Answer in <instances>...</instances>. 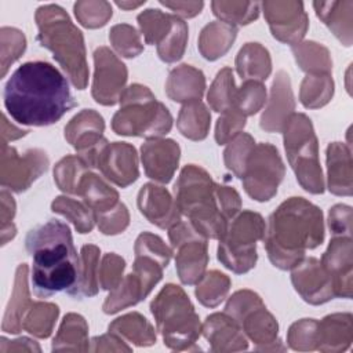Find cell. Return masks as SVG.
<instances>
[{
	"mask_svg": "<svg viewBox=\"0 0 353 353\" xmlns=\"http://www.w3.org/2000/svg\"><path fill=\"white\" fill-rule=\"evenodd\" d=\"M3 97L8 114L22 125H51L76 106L66 77L44 61L25 62L15 69Z\"/></svg>",
	"mask_w": 353,
	"mask_h": 353,
	"instance_id": "6da1fadb",
	"label": "cell"
},
{
	"mask_svg": "<svg viewBox=\"0 0 353 353\" xmlns=\"http://www.w3.org/2000/svg\"><path fill=\"white\" fill-rule=\"evenodd\" d=\"M25 247L32 256V287L37 298H50L65 291L69 294L77 283L80 256L73 244L68 223L50 219L30 229Z\"/></svg>",
	"mask_w": 353,
	"mask_h": 353,
	"instance_id": "7a4b0ae2",
	"label": "cell"
},
{
	"mask_svg": "<svg viewBox=\"0 0 353 353\" xmlns=\"http://www.w3.org/2000/svg\"><path fill=\"white\" fill-rule=\"evenodd\" d=\"M262 240L273 266L291 270L324 241L323 212L303 197H290L270 214Z\"/></svg>",
	"mask_w": 353,
	"mask_h": 353,
	"instance_id": "3957f363",
	"label": "cell"
},
{
	"mask_svg": "<svg viewBox=\"0 0 353 353\" xmlns=\"http://www.w3.org/2000/svg\"><path fill=\"white\" fill-rule=\"evenodd\" d=\"M37 41L52 52L54 59L77 90L88 84V65L84 36L58 4H44L36 10Z\"/></svg>",
	"mask_w": 353,
	"mask_h": 353,
	"instance_id": "277c9868",
	"label": "cell"
},
{
	"mask_svg": "<svg viewBox=\"0 0 353 353\" xmlns=\"http://www.w3.org/2000/svg\"><path fill=\"white\" fill-rule=\"evenodd\" d=\"M175 203L181 215L205 239L219 240L229 221L219 208L216 183L211 175L196 164L185 165L174 186Z\"/></svg>",
	"mask_w": 353,
	"mask_h": 353,
	"instance_id": "5b68a950",
	"label": "cell"
},
{
	"mask_svg": "<svg viewBox=\"0 0 353 353\" xmlns=\"http://www.w3.org/2000/svg\"><path fill=\"white\" fill-rule=\"evenodd\" d=\"M120 109L112 117V130L121 137L163 138L171 131L172 116L143 84L134 83L123 91Z\"/></svg>",
	"mask_w": 353,
	"mask_h": 353,
	"instance_id": "8992f818",
	"label": "cell"
},
{
	"mask_svg": "<svg viewBox=\"0 0 353 353\" xmlns=\"http://www.w3.org/2000/svg\"><path fill=\"white\" fill-rule=\"evenodd\" d=\"M157 331L171 350H190L201 334V323L182 287L165 284L150 302Z\"/></svg>",
	"mask_w": 353,
	"mask_h": 353,
	"instance_id": "52a82bcc",
	"label": "cell"
},
{
	"mask_svg": "<svg viewBox=\"0 0 353 353\" xmlns=\"http://www.w3.org/2000/svg\"><path fill=\"white\" fill-rule=\"evenodd\" d=\"M283 141L298 183L312 194H321L325 186L312 120L303 113H292L283 130Z\"/></svg>",
	"mask_w": 353,
	"mask_h": 353,
	"instance_id": "ba28073f",
	"label": "cell"
},
{
	"mask_svg": "<svg viewBox=\"0 0 353 353\" xmlns=\"http://www.w3.org/2000/svg\"><path fill=\"white\" fill-rule=\"evenodd\" d=\"M265 230L266 225L261 214L250 210L239 212L219 239L218 261L233 273L250 272L256 263V243L263 239Z\"/></svg>",
	"mask_w": 353,
	"mask_h": 353,
	"instance_id": "9c48e42d",
	"label": "cell"
},
{
	"mask_svg": "<svg viewBox=\"0 0 353 353\" xmlns=\"http://www.w3.org/2000/svg\"><path fill=\"white\" fill-rule=\"evenodd\" d=\"M285 175V167L276 146L256 143L251 150L241 176L245 193L255 201H269Z\"/></svg>",
	"mask_w": 353,
	"mask_h": 353,
	"instance_id": "30bf717a",
	"label": "cell"
},
{
	"mask_svg": "<svg viewBox=\"0 0 353 353\" xmlns=\"http://www.w3.org/2000/svg\"><path fill=\"white\" fill-rule=\"evenodd\" d=\"M79 157L90 168L99 170L105 179L119 188L130 186L139 176L138 153L128 142L110 143L103 138L94 149Z\"/></svg>",
	"mask_w": 353,
	"mask_h": 353,
	"instance_id": "8fae6325",
	"label": "cell"
},
{
	"mask_svg": "<svg viewBox=\"0 0 353 353\" xmlns=\"http://www.w3.org/2000/svg\"><path fill=\"white\" fill-rule=\"evenodd\" d=\"M168 239L172 254H175V268L179 280L186 285H193L204 276L210 256L208 243L190 222H178L168 229Z\"/></svg>",
	"mask_w": 353,
	"mask_h": 353,
	"instance_id": "7c38bea8",
	"label": "cell"
},
{
	"mask_svg": "<svg viewBox=\"0 0 353 353\" xmlns=\"http://www.w3.org/2000/svg\"><path fill=\"white\" fill-rule=\"evenodd\" d=\"M48 156L41 149L34 148L19 154L15 148L1 143L0 183L3 188L22 193L48 170Z\"/></svg>",
	"mask_w": 353,
	"mask_h": 353,
	"instance_id": "4fadbf2b",
	"label": "cell"
},
{
	"mask_svg": "<svg viewBox=\"0 0 353 353\" xmlns=\"http://www.w3.org/2000/svg\"><path fill=\"white\" fill-rule=\"evenodd\" d=\"M128 79L127 66L108 47L101 46L94 51V77L91 95L103 106H113L120 101Z\"/></svg>",
	"mask_w": 353,
	"mask_h": 353,
	"instance_id": "5bb4252c",
	"label": "cell"
},
{
	"mask_svg": "<svg viewBox=\"0 0 353 353\" xmlns=\"http://www.w3.org/2000/svg\"><path fill=\"white\" fill-rule=\"evenodd\" d=\"M261 7L276 40L290 46L302 41L309 29V17L302 1L270 0L261 3Z\"/></svg>",
	"mask_w": 353,
	"mask_h": 353,
	"instance_id": "9a60e30c",
	"label": "cell"
},
{
	"mask_svg": "<svg viewBox=\"0 0 353 353\" xmlns=\"http://www.w3.org/2000/svg\"><path fill=\"white\" fill-rule=\"evenodd\" d=\"M291 283L309 305H323L335 298L332 280L317 258L309 256L291 269Z\"/></svg>",
	"mask_w": 353,
	"mask_h": 353,
	"instance_id": "2e32d148",
	"label": "cell"
},
{
	"mask_svg": "<svg viewBox=\"0 0 353 353\" xmlns=\"http://www.w3.org/2000/svg\"><path fill=\"white\" fill-rule=\"evenodd\" d=\"M321 266L332 280L334 294L339 298H352L353 244L352 236H332L320 259Z\"/></svg>",
	"mask_w": 353,
	"mask_h": 353,
	"instance_id": "e0dca14e",
	"label": "cell"
},
{
	"mask_svg": "<svg viewBox=\"0 0 353 353\" xmlns=\"http://www.w3.org/2000/svg\"><path fill=\"white\" fill-rule=\"evenodd\" d=\"M181 148L174 139H146L141 146V161L148 178L168 183L179 164Z\"/></svg>",
	"mask_w": 353,
	"mask_h": 353,
	"instance_id": "ac0fdd59",
	"label": "cell"
},
{
	"mask_svg": "<svg viewBox=\"0 0 353 353\" xmlns=\"http://www.w3.org/2000/svg\"><path fill=\"white\" fill-rule=\"evenodd\" d=\"M295 110V98L290 74L279 70L270 87V97L261 116L259 125L266 132H283L288 119Z\"/></svg>",
	"mask_w": 353,
	"mask_h": 353,
	"instance_id": "d6986e66",
	"label": "cell"
},
{
	"mask_svg": "<svg viewBox=\"0 0 353 353\" xmlns=\"http://www.w3.org/2000/svg\"><path fill=\"white\" fill-rule=\"evenodd\" d=\"M137 204L141 214L154 226L170 229L181 222V212L171 193L160 185L145 183L137 197Z\"/></svg>",
	"mask_w": 353,
	"mask_h": 353,
	"instance_id": "ffe728a7",
	"label": "cell"
},
{
	"mask_svg": "<svg viewBox=\"0 0 353 353\" xmlns=\"http://www.w3.org/2000/svg\"><path fill=\"white\" fill-rule=\"evenodd\" d=\"M201 334L211 352H241L248 349V341L241 327L228 313H212L201 324Z\"/></svg>",
	"mask_w": 353,
	"mask_h": 353,
	"instance_id": "44dd1931",
	"label": "cell"
},
{
	"mask_svg": "<svg viewBox=\"0 0 353 353\" xmlns=\"http://www.w3.org/2000/svg\"><path fill=\"white\" fill-rule=\"evenodd\" d=\"M239 325L245 336L256 345V350H285V346H283L281 341L279 339V323L266 309L265 303H261L247 312L240 319Z\"/></svg>",
	"mask_w": 353,
	"mask_h": 353,
	"instance_id": "7402d4cb",
	"label": "cell"
},
{
	"mask_svg": "<svg viewBox=\"0 0 353 353\" xmlns=\"http://www.w3.org/2000/svg\"><path fill=\"white\" fill-rule=\"evenodd\" d=\"M103 117L94 109H83L65 125L63 135L80 156L94 149L103 139Z\"/></svg>",
	"mask_w": 353,
	"mask_h": 353,
	"instance_id": "603a6c76",
	"label": "cell"
},
{
	"mask_svg": "<svg viewBox=\"0 0 353 353\" xmlns=\"http://www.w3.org/2000/svg\"><path fill=\"white\" fill-rule=\"evenodd\" d=\"M353 341L352 313H332L317 321L316 350L339 353L349 349Z\"/></svg>",
	"mask_w": 353,
	"mask_h": 353,
	"instance_id": "cb8c5ba5",
	"label": "cell"
},
{
	"mask_svg": "<svg viewBox=\"0 0 353 353\" xmlns=\"http://www.w3.org/2000/svg\"><path fill=\"white\" fill-rule=\"evenodd\" d=\"M327 188L335 196H352L353 170L352 150L343 142H332L325 150Z\"/></svg>",
	"mask_w": 353,
	"mask_h": 353,
	"instance_id": "d4e9b609",
	"label": "cell"
},
{
	"mask_svg": "<svg viewBox=\"0 0 353 353\" xmlns=\"http://www.w3.org/2000/svg\"><path fill=\"white\" fill-rule=\"evenodd\" d=\"M205 91L204 73L188 63L174 68L165 81L167 97L178 103H189L201 101Z\"/></svg>",
	"mask_w": 353,
	"mask_h": 353,
	"instance_id": "484cf974",
	"label": "cell"
},
{
	"mask_svg": "<svg viewBox=\"0 0 353 353\" xmlns=\"http://www.w3.org/2000/svg\"><path fill=\"white\" fill-rule=\"evenodd\" d=\"M313 8L320 21L345 46L353 41V1H313Z\"/></svg>",
	"mask_w": 353,
	"mask_h": 353,
	"instance_id": "4316f807",
	"label": "cell"
},
{
	"mask_svg": "<svg viewBox=\"0 0 353 353\" xmlns=\"http://www.w3.org/2000/svg\"><path fill=\"white\" fill-rule=\"evenodd\" d=\"M28 276H29V268L26 263H21L17 268L15 272V280H14V288L11 292L10 302L6 307V313L3 317L1 330L8 334H18L22 331V321L23 317L33 303L30 301L29 295V287H28Z\"/></svg>",
	"mask_w": 353,
	"mask_h": 353,
	"instance_id": "83f0119b",
	"label": "cell"
},
{
	"mask_svg": "<svg viewBox=\"0 0 353 353\" xmlns=\"http://www.w3.org/2000/svg\"><path fill=\"white\" fill-rule=\"evenodd\" d=\"M79 196L97 215L114 208L119 201V193L108 183V179L99 176L91 170L81 178L77 193Z\"/></svg>",
	"mask_w": 353,
	"mask_h": 353,
	"instance_id": "f1b7e54d",
	"label": "cell"
},
{
	"mask_svg": "<svg viewBox=\"0 0 353 353\" xmlns=\"http://www.w3.org/2000/svg\"><path fill=\"white\" fill-rule=\"evenodd\" d=\"M236 37V26L222 21H214L201 29L197 48L207 61H216L232 48Z\"/></svg>",
	"mask_w": 353,
	"mask_h": 353,
	"instance_id": "f546056e",
	"label": "cell"
},
{
	"mask_svg": "<svg viewBox=\"0 0 353 353\" xmlns=\"http://www.w3.org/2000/svg\"><path fill=\"white\" fill-rule=\"evenodd\" d=\"M236 70L244 80L265 81L272 73V58L262 44L245 43L236 55Z\"/></svg>",
	"mask_w": 353,
	"mask_h": 353,
	"instance_id": "4dcf8cb0",
	"label": "cell"
},
{
	"mask_svg": "<svg viewBox=\"0 0 353 353\" xmlns=\"http://www.w3.org/2000/svg\"><path fill=\"white\" fill-rule=\"evenodd\" d=\"M52 352H88V324L81 314L68 313L52 339Z\"/></svg>",
	"mask_w": 353,
	"mask_h": 353,
	"instance_id": "1f68e13d",
	"label": "cell"
},
{
	"mask_svg": "<svg viewBox=\"0 0 353 353\" xmlns=\"http://www.w3.org/2000/svg\"><path fill=\"white\" fill-rule=\"evenodd\" d=\"M108 330L135 346H152L157 339L154 327L138 312H131L114 319Z\"/></svg>",
	"mask_w": 353,
	"mask_h": 353,
	"instance_id": "d6a6232c",
	"label": "cell"
},
{
	"mask_svg": "<svg viewBox=\"0 0 353 353\" xmlns=\"http://www.w3.org/2000/svg\"><path fill=\"white\" fill-rule=\"evenodd\" d=\"M99 248L94 244H85L80 251V270L79 279L73 290L68 294L74 299L95 296L99 291L98 268H99Z\"/></svg>",
	"mask_w": 353,
	"mask_h": 353,
	"instance_id": "836d02e7",
	"label": "cell"
},
{
	"mask_svg": "<svg viewBox=\"0 0 353 353\" xmlns=\"http://www.w3.org/2000/svg\"><path fill=\"white\" fill-rule=\"evenodd\" d=\"M296 65L306 74H331L332 59L328 48L316 41H299L291 46Z\"/></svg>",
	"mask_w": 353,
	"mask_h": 353,
	"instance_id": "e575fe53",
	"label": "cell"
},
{
	"mask_svg": "<svg viewBox=\"0 0 353 353\" xmlns=\"http://www.w3.org/2000/svg\"><path fill=\"white\" fill-rule=\"evenodd\" d=\"M211 125V113L201 101L185 103L176 119L178 131L190 141L207 138Z\"/></svg>",
	"mask_w": 353,
	"mask_h": 353,
	"instance_id": "d590c367",
	"label": "cell"
},
{
	"mask_svg": "<svg viewBox=\"0 0 353 353\" xmlns=\"http://www.w3.org/2000/svg\"><path fill=\"white\" fill-rule=\"evenodd\" d=\"M148 295L149 292L145 290L141 279L134 272H130L114 290L109 291V295L102 305V310L106 314H114L121 309L137 305Z\"/></svg>",
	"mask_w": 353,
	"mask_h": 353,
	"instance_id": "8d00e7d4",
	"label": "cell"
},
{
	"mask_svg": "<svg viewBox=\"0 0 353 353\" xmlns=\"http://www.w3.org/2000/svg\"><path fill=\"white\" fill-rule=\"evenodd\" d=\"M51 210L72 222L76 230L81 234L90 233L97 223L94 211L83 200L80 201L69 196H58L51 203Z\"/></svg>",
	"mask_w": 353,
	"mask_h": 353,
	"instance_id": "74e56055",
	"label": "cell"
},
{
	"mask_svg": "<svg viewBox=\"0 0 353 353\" xmlns=\"http://www.w3.org/2000/svg\"><path fill=\"white\" fill-rule=\"evenodd\" d=\"M58 316L59 307L55 303L33 302L23 317L22 330L36 338L46 339L51 335Z\"/></svg>",
	"mask_w": 353,
	"mask_h": 353,
	"instance_id": "f35d334b",
	"label": "cell"
},
{
	"mask_svg": "<svg viewBox=\"0 0 353 353\" xmlns=\"http://www.w3.org/2000/svg\"><path fill=\"white\" fill-rule=\"evenodd\" d=\"M334 95L331 74H306L299 87V101L306 109L325 106Z\"/></svg>",
	"mask_w": 353,
	"mask_h": 353,
	"instance_id": "ab89813d",
	"label": "cell"
},
{
	"mask_svg": "<svg viewBox=\"0 0 353 353\" xmlns=\"http://www.w3.org/2000/svg\"><path fill=\"white\" fill-rule=\"evenodd\" d=\"M212 12L219 21L233 26H244L259 17L261 3L258 1H211Z\"/></svg>",
	"mask_w": 353,
	"mask_h": 353,
	"instance_id": "60d3db41",
	"label": "cell"
},
{
	"mask_svg": "<svg viewBox=\"0 0 353 353\" xmlns=\"http://www.w3.org/2000/svg\"><path fill=\"white\" fill-rule=\"evenodd\" d=\"M232 281L229 276L219 270H210L197 283L194 295L205 307H216L225 301L230 290Z\"/></svg>",
	"mask_w": 353,
	"mask_h": 353,
	"instance_id": "b9f144b4",
	"label": "cell"
},
{
	"mask_svg": "<svg viewBox=\"0 0 353 353\" xmlns=\"http://www.w3.org/2000/svg\"><path fill=\"white\" fill-rule=\"evenodd\" d=\"M172 14L163 12L159 8H148L138 14L137 21L146 44L159 46L171 32L174 23Z\"/></svg>",
	"mask_w": 353,
	"mask_h": 353,
	"instance_id": "7bdbcfd3",
	"label": "cell"
},
{
	"mask_svg": "<svg viewBox=\"0 0 353 353\" xmlns=\"http://www.w3.org/2000/svg\"><path fill=\"white\" fill-rule=\"evenodd\" d=\"M90 170L91 168L77 154H68L55 164L54 182L63 193L76 196L81 178Z\"/></svg>",
	"mask_w": 353,
	"mask_h": 353,
	"instance_id": "ee69618b",
	"label": "cell"
},
{
	"mask_svg": "<svg viewBox=\"0 0 353 353\" xmlns=\"http://www.w3.org/2000/svg\"><path fill=\"white\" fill-rule=\"evenodd\" d=\"M236 84L233 70L230 68L221 69L207 92V102L214 112L222 113L233 106L236 95Z\"/></svg>",
	"mask_w": 353,
	"mask_h": 353,
	"instance_id": "f6af8a7d",
	"label": "cell"
},
{
	"mask_svg": "<svg viewBox=\"0 0 353 353\" xmlns=\"http://www.w3.org/2000/svg\"><path fill=\"white\" fill-rule=\"evenodd\" d=\"M79 23L87 29L105 26L113 15L112 4L105 0H80L73 6Z\"/></svg>",
	"mask_w": 353,
	"mask_h": 353,
	"instance_id": "bcb514c9",
	"label": "cell"
},
{
	"mask_svg": "<svg viewBox=\"0 0 353 353\" xmlns=\"http://www.w3.org/2000/svg\"><path fill=\"white\" fill-rule=\"evenodd\" d=\"M188 32L186 22L175 15L171 32L159 46H156L157 55L163 62L172 63L183 57L188 44Z\"/></svg>",
	"mask_w": 353,
	"mask_h": 353,
	"instance_id": "7dc6e473",
	"label": "cell"
},
{
	"mask_svg": "<svg viewBox=\"0 0 353 353\" xmlns=\"http://www.w3.org/2000/svg\"><path fill=\"white\" fill-rule=\"evenodd\" d=\"M26 50V37L17 28L3 26L0 29V68L4 77L10 66L21 58Z\"/></svg>",
	"mask_w": 353,
	"mask_h": 353,
	"instance_id": "c3c4849f",
	"label": "cell"
},
{
	"mask_svg": "<svg viewBox=\"0 0 353 353\" xmlns=\"http://www.w3.org/2000/svg\"><path fill=\"white\" fill-rule=\"evenodd\" d=\"M255 145L256 143L254 138L247 132H240L230 142H228V146L223 152V163L226 168L232 171L233 175L239 179L243 176L247 159Z\"/></svg>",
	"mask_w": 353,
	"mask_h": 353,
	"instance_id": "681fc988",
	"label": "cell"
},
{
	"mask_svg": "<svg viewBox=\"0 0 353 353\" xmlns=\"http://www.w3.org/2000/svg\"><path fill=\"white\" fill-rule=\"evenodd\" d=\"M266 103V88L261 81L244 80L236 90L233 108L240 110L245 117L258 113Z\"/></svg>",
	"mask_w": 353,
	"mask_h": 353,
	"instance_id": "f907efd6",
	"label": "cell"
},
{
	"mask_svg": "<svg viewBox=\"0 0 353 353\" xmlns=\"http://www.w3.org/2000/svg\"><path fill=\"white\" fill-rule=\"evenodd\" d=\"M109 41L114 51L124 58H135L143 51L141 36L132 25L117 23L109 30Z\"/></svg>",
	"mask_w": 353,
	"mask_h": 353,
	"instance_id": "816d5d0a",
	"label": "cell"
},
{
	"mask_svg": "<svg viewBox=\"0 0 353 353\" xmlns=\"http://www.w3.org/2000/svg\"><path fill=\"white\" fill-rule=\"evenodd\" d=\"M316 319H302L291 324L287 332L288 346L298 352L316 350Z\"/></svg>",
	"mask_w": 353,
	"mask_h": 353,
	"instance_id": "f5cc1de1",
	"label": "cell"
},
{
	"mask_svg": "<svg viewBox=\"0 0 353 353\" xmlns=\"http://www.w3.org/2000/svg\"><path fill=\"white\" fill-rule=\"evenodd\" d=\"M134 252L135 255L150 256L159 261L164 268L168 266L172 256V248L168 247L160 236L150 232H142L137 237L134 244Z\"/></svg>",
	"mask_w": 353,
	"mask_h": 353,
	"instance_id": "db71d44e",
	"label": "cell"
},
{
	"mask_svg": "<svg viewBox=\"0 0 353 353\" xmlns=\"http://www.w3.org/2000/svg\"><path fill=\"white\" fill-rule=\"evenodd\" d=\"M247 124V117L236 108H229L221 113L215 125V141L218 145L230 142Z\"/></svg>",
	"mask_w": 353,
	"mask_h": 353,
	"instance_id": "11a10c76",
	"label": "cell"
},
{
	"mask_svg": "<svg viewBox=\"0 0 353 353\" xmlns=\"http://www.w3.org/2000/svg\"><path fill=\"white\" fill-rule=\"evenodd\" d=\"M125 269V261L114 254L108 252L102 256L98 268V283L102 290L112 291L123 280V272Z\"/></svg>",
	"mask_w": 353,
	"mask_h": 353,
	"instance_id": "9f6ffc18",
	"label": "cell"
},
{
	"mask_svg": "<svg viewBox=\"0 0 353 353\" xmlns=\"http://www.w3.org/2000/svg\"><path fill=\"white\" fill-rule=\"evenodd\" d=\"M98 229L106 236L123 233L130 225V212L124 203H119L114 208L95 216Z\"/></svg>",
	"mask_w": 353,
	"mask_h": 353,
	"instance_id": "6f0895ef",
	"label": "cell"
},
{
	"mask_svg": "<svg viewBox=\"0 0 353 353\" xmlns=\"http://www.w3.org/2000/svg\"><path fill=\"white\" fill-rule=\"evenodd\" d=\"M0 201H1V210H0V221H1V245H6L10 240H12L17 234V228L12 222L15 216L17 204L11 193H8L6 189L0 193Z\"/></svg>",
	"mask_w": 353,
	"mask_h": 353,
	"instance_id": "680465c9",
	"label": "cell"
},
{
	"mask_svg": "<svg viewBox=\"0 0 353 353\" xmlns=\"http://www.w3.org/2000/svg\"><path fill=\"white\" fill-rule=\"evenodd\" d=\"M328 228L332 236H352V207L335 204L328 212Z\"/></svg>",
	"mask_w": 353,
	"mask_h": 353,
	"instance_id": "91938a15",
	"label": "cell"
},
{
	"mask_svg": "<svg viewBox=\"0 0 353 353\" xmlns=\"http://www.w3.org/2000/svg\"><path fill=\"white\" fill-rule=\"evenodd\" d=\"M216 197L222 214L230 222L241 210L240 194L232 186L216 183Z\"/></svg>",
	"mask_w": 353,
	"mask_h": 353,
	"instance_id": "94428289",
	"label": "cell"
},
{
	"mask_svg": "<svg viewBox=\"0 0 353 353\" xmlns=\"http://www.w3.org/2000/svg\"><path fill=\"white\" fill-rule=\"evenodd\" d=\"M91 352H131V346L125 343L124 339L117 336L113 332L102 334L91 339Z\"/></svg>",
	"mask_w": 353,
	"mask_h": 353,
	"instance_id": "6125c7cd",
	"label": "cell"
},
{
	"mask_svg": "<svg viewBox=\"0 0 353 353\" xmlns=\"http://www.w3.org/2000/svg\"><path fill=\"white\" fill-rule=\"evenodd\" d=\"M161 6H164L165 8H170L171 11L175 12L176 17L182 18H193L196 15H199L204 7L203 1H164L160 0L159 1Z\"/></svg>",
	"mask_w": 353,
	"mask_h": 353,
	"instance_id": "be15d7a7",
	"label": "cell"
},
{
	"mask_svg": "<svg viewBox=\"0 0 353 353\" xmlns=\"http://www.w3.org/2000/svg\"><path fill=\"white\" fill-rule=\"evenodd\" d=\"M0 353L11 352H41V347L30 338L22 336L14 341H8L4 336L0 338Z\"/></svg>",
	"mask_w": 353,
	"mask_h": 353,
	"instance_id": "e7e4bbea",
	"label": "cell"
},
{
	"mask_svg": "<svg viewBox=\"0 0 353 353\" xmlns=\"http://www.w3.org/2000/svg\"><path fill=\"white\" fill-rule=\"evenodd\" d=\"M29 130H21L18 127H15L14 124H11L6 114H3V120H1V143H8V141H15V139H19L25 135H28Z\"/></svg>",
	"mask_w": 353,
	"mask_h": 353,
	"instance_id": "03108f58",
	"label": "cell"
},
{
	"mask_svg": "<svg viewBox=\"0 0 353 353\" xmlns=\"http://www.w3.org/2000/svg\"><path fill=\"white\" fill-rule=\"evenodd\" d=\"M142 4H145V0H141V1H116V6L120 7L121 10H125V11L135 10V8L141 7Z\"/></svg>",
	"mask_w": 353,
	"mask_h": 353,
	"instance_id": "003e7915",
	"label": "cell"
}]
</instances>
